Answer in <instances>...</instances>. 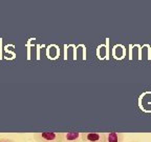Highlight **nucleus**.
<instances>
[{
    "label": "nucleus",
    "mask_w": 151,
    "mask_h": 142,
    "mask_svg": "<svg viewBox=\"0 0 151 142\" xmlns=\"http://www.w3.org/2000/svg\"><path fill=\"white\" fill-rule=\"evenodd\" d=\"M33 138L36 142H62V133L38 132L34 133Z\"/></svg>",
    "instance_id": "1"
},
{
    "label": "nucleus",
    "mask_w": 151,
    "mask_h": 142,
    "mask_svg": "<svg viewBox=\"0 0 151 142\" xmlns=\"http://www.w3.org/2000/svg\"><path fill=\"white\" fill-rule=\"evenodd\" d=\"M83 142H105V133H99V132L83 133Z\"/></svg>",
    "instance_id": "2"
},
{
    "label": "nucleus",
    "mask_w": 151,
    "mask_h": 142,
    "mask_svg": "<svg viewBox=\"0 0 151 142\" xmlns=\"http://www.w3.org/2000/svg\"><path fill=\"white\" fill-rule=\"evenodd\" d=\"M62 142H83V133L81 132H63Z\"/></svg>",
    "instance_id": "3"
},
{
    "label": "nucleus",
    "mask_w": 151,
    "mask_h": 142,
    "mask_svg": "<svg viewBox=\"0 0 151 142\" xmlns=\"http://www.w3.org/2000/svg\"><path fill=\"white\" fill-rule=\"evenodd\" d=\"M125 135L121 132L105 133V142H124Z\"/></svg>",
    "instance_id": "4"
},
{
    "label": "nucleus",
    "mask_w": 151,
    "mask_h": 142,
    "mask_svg": "<svg viewBox=\"0 0 151 142\" xmlns=\"http://www.w3.org/2000/svg\"><path fill=\"white\" fill-rule=\"evenodd\" d=\"M0 142H16L13 139H9V138L6 137H0Z\"/></svg>",
    "instance_id": "5"
},
{
    "label": "nucleus",
    "mask_w": 151,
    "mask_h": 142,
    "mask_svg": "<svg viewBox=\"0 0 151 142\" xmlns=\"http://www.w3.org/2000/svg\"><path fill=\"white\" fill-rule=\"evenodd\" d=\"M128 142H139V141H128Z\"/></svg>",
    "instance_id": "6"
}]
</instances>
